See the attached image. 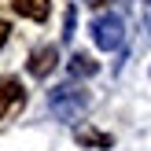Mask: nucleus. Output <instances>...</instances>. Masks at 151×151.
I'll return each mask as SVG.
<instances>
[{
  "instance_id": "20e7f679",
  "label": "nucleus",
  "mask_w": 151,
  "mask_h": 151,
  "mask_svg": "<svg viewBox=\"0 0 151 151\" xmlns=\"http://www.w3.org/2000/svg\"><path fill=\"white\" fill-rule=\"evenodd\" d=\"M55 63H59L55 44H44V48H37L33 55H29V74H33V78H48V74L55 70Z\"/></svg>"
},
{
  "instance_id": "423d86ee",
  "label": "nucleus",
  "mask_w": 151,
  "mask_h": 151,
  "mask_svg": "<svg viewBox=\"0 0 151 151\" xmlns=\"http://www.w3.org/2000/svg\"><path fill=\"white\" fill-rule=\"evenodd\" d=\"M96 70H100V63H92V55H81L78 52V55L70 59V74H78V78H92Z\"/></svg>"
},
{
  "instance_id": "7ed1b4c3",
  "label": "nucleus",
  "mask_w": 151,
  "mask_h": 151,
  "mask_svg": "<svg viewBox=\"0 0 151 151\" xmlns=\"http://www.w3.org/2000/svg\"><path fill=\"white\" fill-rule=\"evenodd\" d=\"M22 100H26L22 81H19V78H0V118H7L11 111H19Z\"/></svg>"
},
{
  "instance_id": "f257e3e1",
  "label": "nucleus",
  "mask_w": 151,
  "mask_h": 151,
  "mask_svg": "<svg viewBox=\"0 0 151 151\" xmlns=\"http://www.w3.org/2000/svg\"><path fill=\"white\" fill-rule=\"evenodd\" d=\"M88 103H92V96L85 88H78V85H59V88L48 92V107H52V114L59 122H78L88 111Z\"/></svg>"
},
{
  "instance_id": "6e6552de",
  "label": "nucleus",
  "mask_w": 151,
  "mask_h": 151,
  "mask_svg": "<svg viewBox=\"0 0 151 151\" xmlns=\"http://www.w3.org/2000/svg\"><path fill=\"white\" fill-rule=\"evenodd\" d=\"M7 33H11V26H7V22L0 19V48H4V44H7Z\"/></svg>"
},
{
  "instance_id": "1a4fd4ad",
  "label": "nucleus",
  "mask_w": 151,
  "mask_h": 151,
  "mask_svg": "<svg viewBox=\"0 0 151 151\" xmlns=\"http://www.w3.org/2000/svg\"><path fill=\"white\" fill-rule=\"evenodd\" d=\"M92 4H96V7H100V4H107V0H92Z\"/></svg>"
},
{
  "instance_id": "f03ea898",
  "label": "nucleus",
  "mask_w": 151,
  "mask_h": 151,
  "mask_svg": "<svg viewBox=\"0 0 151 151\" xmlns=\"http://www.w3.org/2000/svg\"><path fill=\"white\" fill-rule=\"evenodd\" d=\"M92 41H96L100 52H118L122 41H125V22H122V15H114V11L96 15V19H92Z\"/></svg>"
},
{
  "instance_id": "39448f33",
  "label": "nucleus",
  "mask_w": 151,
  "mask_h": 151,
  "mask_svg": "<svg viewBox=\"0 0 151 151\" xmlns=\"http://www.w3.org/2000/svg\"><path fill=\"white\" fill-rule=\"evenodd\" d=\"M15 11L22 15V19H33V22H44L48 19V11H52V0H15Z\"/></svg>"
},
{
  "instance_id": "0eeeda50",
  "label": "nucleus",
  "mask_w": 151,
  "mask_h": 151,
  "mask_svg": "<svg viewBox=\"0 0 151 151\" xmlns=\"http://www.w3.org/2000/svg\"><path fill=\"white\" fill-rule=\"evenodd\" d=\"M78 144H92V147H111L107 133H96V129H78Z\"/></svg>"
}]
</instances>
